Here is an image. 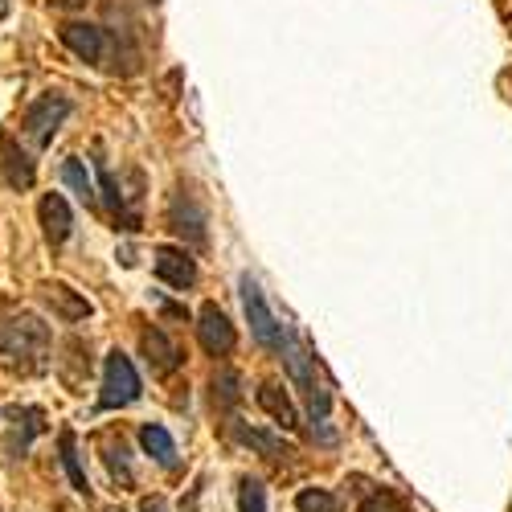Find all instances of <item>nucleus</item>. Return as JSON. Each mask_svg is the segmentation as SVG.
Returning a JSON list of instances; mask_svg holds the SVG:
<instances>
[{"label": "nucleus", "instance_id": "obj_19", "mask_svg": "<svg viewBox=\"0 0 512 512\" xmlns=\"http://www.w3.org/2000/svg\"><path fill=\"white\" fill-rule=\"evenodd\" d=\"M213 402L234 410L242 402V377L234 369H222V373H213Z\"/></svg>", "mask_w": 512, "mask_h": 512}, {"label": "nucleus", "instance_id": "obj_11", "mask_svg": "<svg viewBox=\"0 0 512 512\" xmlns=\"http://www.w3.org/2000/svg\"><path fill=\"white\" fill-rule=\"evenodd\" d=\"M58 37H62V46H66L70 54H78L82 62H99L103 50H107L103 29H99V25H87V21H66V25L58 29Z\"/></svg>", "mask_w": 512, "mask_h": 512}, {"label": "nucleus", "instance_id": "obj_5", "mask_svg": "<svg viewBox=\"0 0 512 512\" xmlns=\"http://www.w3.org/2000/svg\"><path fill=\"white\" fill-rule=\"evenodd\" d=\"M242 308H246V320H250V332H254V340H259L263 349H271V353H279V345H283V328L287 324H279L275 320V312L267 308V300H263V287L254 283L250 275H242Z\"/></svg>", "mask_w": 512, "mask_h": 512}, {"label": "nucleus", "instance_id": "obj_25", "mask_svg": "<svg viewBox=\"0 0 512 512\" xmlns=\"http://www.w3.org/2000/svg\"><path fill=\"white\" fill-rule=\"evenodd\" d=\"M50 5H54V9H82L87 0H50Z\"/></svg>", "mask_w": 512, "mask_h": 512}, {"label": "nucleus", "instance_id": "obj_20", "mask_svg": "<svg viewBox=\"0 0 512 512\" xmlns=\"http://www.w3.org/2000/svg\"><path fill=\"white\" fill-rule=\"evenodd\" d=\"M62 181L82 197V201H95V181H91V173H87V164H82V160H66L62 164Z\"/></svg>", "mask_w": 512, "mask_h": 512}, {"label": "nucleus", "instance_id": "obj_8", "mask_svg": "<svg viewBox=\"0 0 512 512\" xmlns=\"http://www.w3.org/2000/svg\"><path fill=\"white\" fill-rule=\"evenodd\" d=\"M168 226H173L189 246H205L209 242V230H205V209L189 197V193H177L168 201Z\"/></svg>", "mask_w": 512, "mask_h": 512}, {"label": "nucleus", "instance_id": "obj_26", "mask_svg": "<svg viewBox=\"0 0 512 512\" xmlns=\"http://www.w3.org/2000/svg\"><path fill=\"white\" fill-rule=\"evenodd\" d=\"M9 13V0H0V17H5Z\"/></svg>", "mask_w": 512, "mask_h": 512}, {"label": "nucleus", "instance_id": "obj_15", "mask_svg": "<svg viewBox=\"0 0 512 512\" xmlns=\"http://www.w3.org/2000/svg\"><path fill=\"white\" fill-rule=\"evenodd\" d=\"M234 439H238L242 447H254V451L267 455V459H291V455H295L279 435H267V431H259V426H246V422H238V418H234Z\"/></svg>", "mask_w": 512, "mask_h": 512}, {"label": "nucleus", "instance_id": "obj_17", "mask_svg": "<svg viewBox=\"0 0 512 512\" xmlns=\"http://www.w3.org/2000/svg\"><path fill=\"white\" fill-rule=\"evenodd\" d=\"M58 447H62V467H66V476H70V488H74L78 496H91L87 472H82V459H78V439H74V431H62V435H58Z\"/></svg>", "mask_w": 512, "mask_h": 512}, {"label": "nucleus", "instance_id": "obj_14", "mask_svg": "<svg viewBox=\"0 0 512 512\" xmlns=\"http://www.w3.org/2000/svg\"><path fill=\"white\" fill-rule=\"evenodd\" d=\"M259 406L283 426V431H295V426H300V410H295V402L287 398V390L279 386V381H263L259 386Z\"/></svg>", "mask_w": 512, "mask_h": 512}, {"label": "nucleus", "instance_id": "obj_10", "mask_svg": "<svg viewBox=\"0 0 512 512\" xmlns=\"http://www.w3.org/2000/svg\"><path fill=\"white\" fill-rule=\"evenodd\" d=\"M0 177H5L9 189H33V177H37V168L29 160V152L13 140V136H0Z\"/></svg>", "mask_w": 512, "mask_h": 512}, {"label": "nucleus", "instance_id": "obj_18", "mask_svg": "<svg viewBox=\"0 0 512 512\" xmlns=\"http://www.w3.org/2000/svg\"><path fill=\"white\" fill-rule=\"evenodd\" d=\"M357 512H410V508L394 488H365Z\"/></svg>", "mask_w": 512, "mask_h": 512}, {"label": "nucleus", "instance_id": "obj_9", "mask_svg": "<svg viewBox=\"0 0 512 512\" xmlns=\"http://www.w3.org/2000/svg\"><path fill=\"white\" fill-rule=\"evenodd\" d=\"M37 222H41V234H46L50 246H62L70 238V230H74V213H70L66 197L62 193H46V197H41L37 201Z\"/></svg>", "mask_w": 512, "mask_h": 512}, {"label": "nucleus", "instance_id": "obj_2", "mask_svg": "<svg viewBox=\"0 0 512 512\" xmlns=\"http://www.w3.org/2000/svg\"><path fill=\"white\" fill-rule=\"evenodd\" d=\"M279 353H283L287 377H291L295 386L304 390V398H308V410H312V435H316L320 443H336L332 426H328L332 394H328V386H324V381H320V373H316V357H312V349H308L304 340L295 336L291 328H283V345H279Z\"/></svg>", "mask_w": 512, "mask_h": 512}, {"label": "nucleus", "instance_id": "obj_21", "mask_svg": "<svg viewBox=\"0 0 512 512\" xmlns=\"http://www.w3.org/2000/svg\"><path fill=\"white\" fill-rule=\"evenodd\" d=\"M238 512H267V488L259 480H238Z\"/></svg>", "mask_w": 512, "mask_h": 512}, {"label": "nucleus", "instance_id": "obj_7", "mask_svg": "<svg viewBox=\"0 0 512 512\" xmlns=\"http://www.w3.org/2000/svg\"><path fill=\"white\" fill-rule=\"evenodd\" d=\"M152 267L156 275L168 283V287H193L197 283V263H193V254L185 246H156L152 250Z\"/></svg>", "mask_w": 512, "mask_h": 512}, {"label": "nucleus", "instance_id": "obj_3", "mask_svg": "<svg viewBox=\"0 0 512 512\" xmlns=\"http://www.w3.org/2000/svg\"><path fill=\"white\" fill-rule=\"evenodd\" d=\"M144 386H140V373L132 365V357H123L119 349L107 353V365H103V394H99V406L103 410H123L140 402Z\"/></svg>", "mask_w": 512, "mask_h": 512}, {"label": "nucleus", "instance_id": "obj_12", "mask_svg": "<svg viewBox=\"0 0 512 512\" xmlns=\"http://www.w3.org/2000/svg\"><path fill=\"white\" fill-rule=\"evenodd\" d=\"M37 291H41V300L54 308V316H62L66 324H78V320L91 316V300H82V295L66 283H41Z\"/></svg>", "mask_w": 512, "mask_h": 512}, {"label": "nucleus", "instance_id": "obj_27", "mask_svg": "<svg viewBox=\"0 0 512 512\" xmlns=\"http://www.w3.org/2000/svg\"><path fill=\"white\" fill-rule=\"evenodd\" d=\"M152 5H160V0H152Z\"/></svg>", "mask_w": 512, "mask_h": 512}, {"label": "nucleus", "instance_id": "obj_22", "mask_svg": "<svg viewBox=\"0 0 512 512\" xmlns=\"http://www.w3.org/2000/svg\"><path fill=\"white\" fill-rule=\"evenodd\" d=\"M295 508L300 512H345L340 500L332 492H324V488H304L300 496H295Z\"/></svg>", "mask_w": 512, "mask_h": 512}, {"label": "nucleus", "instance_id": "obj_16", "mask_svg": "<svg viewBox=\"0 0 512 512\" xmlns=\"http://www.w3.org/2000/svg\"><path fill=\"white\" fill-rule=\"evenodd\" d=\"M140 447H144L160 467H173V463H177V443H173V435H168L164 426H156V422H144V426H140Z\"/></svg>", "mask_w": 512, "mask_h": 512}, {"label": "nucleus", "instance_id": "obj_4", "mask_svg": "<svg viewBox=\"0 0 512 512\" xmlns=\"http://www.w3.org/2000/svg\"><path fill=\"white\" fill-rule=\"evenodd\" d=\"M66 119H70V99H62V95H41V99L29 103V111H25V119H21V132H25L37 148H50L54 136H58V127H62Z\"/></svg>", "mask_w": 512, "mask_h": 512}, {"label": "nucleus", "instance_id": "obj_6", "mask_svg": "<svg viewBox=\"0 0 512 512\" xmlns=\"http://www.w3.org/2000/svg\"><path fill=\"white\" fill-rule=\"evenodd\" d=\"M197 340H201V349L209 357H230L234 345H238V332L230 324V316L218 308V304H205L197 312Z\"/></svg>", "mask_w": 512, "mask_h": 512}, {"label": "nucleus", "instance_id": "obj_23", "mask_svg": "<svg viewBox=\"0 0 512 512\" xmlns=\"http://www.w3.org/2000/svg\"><path fill=\"white\" fill-rule=\"evenodd\" d=\"M107 467H111V476H115V480L132 484V467H127V447H123V439H119V447L107 443Z\"/></svg>", "mask_w": 512, "mask_h": 512}, {"label": "nucleus", "instance_id": "obj_1", "mask_svg": "<svg viewBox=\"0 0 512 512\" xmlns=\"http://www.w3.org/2000/svg\"><path fill=\"white\" fill-rule=\"evenodd\" d=\"M0 365L17 373H46L50 324L33 312H0Z\"/></svg>", "mask_w": 512, "mask_h": 512}, {"label": "nucleus", "instance_id": "obj_24", "mask_svg": "<svg viewBox=\"0 0 512 512\" xmlns=\"http://www.w3.org/2000/svg\"><path fill=\"white\" fill-rule=\"evenodd\" d=\"M140 512H168V500L164 496H144L140 500Z\"/></svg>", "mask_w": 512, "mask_h": 512}, {"label": "nucleus", "instance_id": "obj_13", "mask_svg": "<svg viewBox=\"0 0 512 512\" xmlns=\"http://www.w3.org/2000/svg\"><path fill=\"white\" fill-rule=\"evenodd\" d=\"M140 349H144V357H148V365H152L156 373H177L181 361H185V353H181L160 328H144V332H140Z\"/></svg>", "mask_w": 512, "mask_h": 512}]
</instances>
